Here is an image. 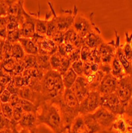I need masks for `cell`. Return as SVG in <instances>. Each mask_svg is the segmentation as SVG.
I'll list each match as a JSON object with an SVG mask.
<instances>
[{"label": "cell", "mask_w": 132, "mask_h": 133, "mask_svg": "<svg viewBox=\"0 0 132 133\" xmlns=\"http://www.w3.org/2000/svg\"><path fill=\"white\" fill-rule=\"evenodd\" d=\"M38 125L45 124L49 127L53 133H67L59 108L49 102L42 103L38 109Z\"/></svg>", "instance_id": "1"}, {"label": "cell", "mask_w": 132, "mask_h": 133, "mask_svg": "<svg viewBox=\"0 0 132 133\" xmlns=\"http://www.w3.org/2000/svg\"><path fill=\"white\" fill-rule=\"evenodd\" d=\"M53 104L59 108L64 124L68 130L74 119L80 116V102L77 96L71 89H65L62 97L55 101Z\"/></svg>", "instance_id": "2"}, {"label": "cell", "mask_w": 132, "mask_h": 133, "mask_svg": "<svg viewBox=\"0 0 132 133\" xmlns=\"http://www.w3.org/2000/svg\"><path fill=\"white\" fill-rule=\"evenodd\" d=\"M65 90L62 77L57 71L51 69L44 75L41 80V94L45 102L53 104L62 97Z\"/></svg>", "instance_id": "3"}, {"label": "cell", "mask_w": 132, "mask_h": 133, "mask_svg": "<svg viewBox=\"0 0 132 133\" xmlns=\"http://www.w3.org/2000/svg\"><path fill=\"white\" fill-rule=\"evenodd\" d=\"M93 17V12H92L88 16H86L84 14H77L72 28L75 30V32L80 37L84 38L94 27L96 26L94 22Z\"/></svg>", "instance_id": "4"}, {"label": "cell", "mask_w": 132, "mask_h": 133, "mask_svg": "<svg viewBox=\"0 0 132 133\" xmlns=\"http://www.w3.org/2000/svg\"><path fill=\"white\" fill-rule=\"evenodd\" d=\"M78 14V8L75 5L73 10H64L60 8V14L56 15L57 30L59 32H66L73 27L74 19Z\"/></svg>", "instance_id": "5"}, {"label": "cell", "mask_w": 132, "mask_h": 133, "mask_svg": "<svg viewBox=\"0 0 132 133\" xmlns=\"http://www.w3.org/2000/svg\"><path fill=\"white\" fill-rule=\"evenodd\" d=\"M100 107L104 108L115 116H122L125 113L126 105L118 97L115 92L101 96Z\"/></svg>", "instance_id": "6"}, {"label": "cell", "mask_w": 132, "mask_h": 133, "mask_svg": "<svg viewBox=\"0 0 132 133\" xmlns=\"http://www.w3.org/2000/svg\"><path fill=\"white\" fill-rule=\"evenodd\" d=\"M101 95L96 91H91L80 103V115L84 116L95 112L100 107Z\"/></svg>", "instance_id": "7"}, {"label": "cell", "mask_w": 132, "mask_h": 133, "mask_svg": "<svg viewBox=\"0 0 132 133\" xmlns=\"http://www.w3.org/2000/svg\"><path fill=\"white\" fill-rule=\"evenodd\" d=\"M94 119L102 128L103 131H112L114 122L117 118V116L114 115L111 112L107 111L103 107H100L95 112L92 113Z\"/></svg>", "instance_id": "8"}, {"label": "cell", "mask_w": 132, "mask_h": 133, "mask_svg": "<svg viewBox=\"0 0 132 133\" xmlns=\"http://www.w3.org/2000/svg\"><path fill=\"white\" fill-rule=\"evenodd\" d=\"M115 94L125 105L127 104L132 98V75H127L118 80Z\"/></svg>", "instance_id": "9"}, {"label": "cell", "mask_w": 132, "mask_h": 133, "mask_svg": "<svg viewBox=\"0 0 132 133\" xmlns=\"http://www.w3.org/2000/svg\"><path fill=\"white\" fill-rule=\"evenodd\" d=\"M115 50L116 46L115 39L108 42H104L97 48V50L100 56L102 65H111V62L115 55Z\"/></svg>", "instance_id": "10"}, {"label": "cell", "mask_w": 132, "mask_h": 133, "mask_svg": "<svg viewBox=\"0 0 132 133\" xmlns=\"http://www.w3.org/2000/svg\"><path fill=\"white\" fill-rule=\"evenodd\" d=\"M118 84V79L113 77L111 74H106L102 79L100 84L96 89V91L101 95L105 96L115 92Z\"/></svg>", "instance_id": "11"}, {"label": "cell", "mask_w": 132, "mask_h": 133, "mask_svg": "<svg viewBox=\"0 0 132 133\" xmlns=\"http://www.w3.org/2000/svg\"><path fill=\"white\" fill-rule=\"evenodd\" d=\"M71 90L73 92V93L77 96V98L80 103L91 92L87 80L85 77H78L75 84L71 88Z\"/></svg>", "instance_id": "12"}, {"label": "cell", "mask_w": 132, "mask_h": 133, "mask_svg": "<svg viewBox=\"0 0 132 133\" xmlns=\"http://www.w3.org/2000/svg\"><path fill=\"white\" fill-rule=\"evenodd\" d=\"M36 15L30 14L25 10L24 11V22L20 26L22 32V37L26 38H31L35 34L34 18Z\"/></svg>", "instance_id": "13"}, {"label": "cell", "mask_w": 132, "mask_h": 133, "mask_svg": "<svg viewBox=\"0 0 132 133\" xmlns=\"http://www.w3.org/2000/svg\"><path fill=\"white\" fill-rule=\"evenodd\" d=\"M115 55L117 56L119 62L122 64L127 75H132V63L130 62L125 57L123 52V45L120 43V36H119L118 31L115 30Z\"/></svg>", "instance_id": "14"}, {"label": "cell", "mask_w": 132, "mask_h": 133, "mask_svg": "<svg viewBox=\"0 0 132 133\" xmlns=\"http://www.w3.org/2000/svg\"><path fill=\"white\" fill-rule=\"evenodd\" d=\"M18 126H20L22 129L28 130L30 133H37L38 127L37 114L25 112L19 120Z\"/></svg>", "instance_id": "15"}, {"label": "cell", "mask_w": 132, "mask_h": 133, "mask_svg": "<svg viewBox=\"0 0 132 133\" xmlns=\"http://www.w3.org/2000/svg\"><path fill=\"white\" fill-rule=\"evenodd\" d=\"M84 42H85V45L89 47L90 49H97L102 43L104 42L101 35V31L97 26L94 27L84 38Z\"/></svg>", "instance_id": "16"}, {"label": "cell", "mask_w": 132, "mask_h": 133, "mask_svg": "<svg viewBox=\"0 0 132 133\" xmlns=\"http://www.w3.org/2000/svg\"><path fill=\"white\" fill-rule=\"evenodd\" d=\"M113 129L118 133H131L132 119L127 116H124V115L117 116V118L112 126V130Z\"/></svg>", "instance_id": "17"}, {"label": "cell", "mask_w": 132, "mask_h": 133, "mask_svg": "<svg viewBox=\"0 0 132 133\" xmlns=\"http://www.w3.org/2000/svg\"><path fill=\"white\" fill-rule=\"evenodd\" d=\"M37 47L38 50V54L52 56L53 54H56L58 49V46L56 43L50 38L45 37L41 42L37 44Z\"/></svg>", "instance_id": "18"}, {"label": "cell", "mask_w": 132, "mask_h": 133, "mask_svg": "<svg viewBox=\"0 0 132 133\" xmlns=\"http://www.w3.org/2000/svg\"><path fill=\"white\" fill-rule=\"evenodd\" d=\"M111 74L118 80H120L127 76L126 72L116 55H115L111 62Z\"/></svg>", "instance_id": "19"}, {"label": "cell", "mask_w": 132, "mask_h": 133, "mask_svg": "<svg viewBox=\"0 0 132 133\" xmlns=\"http://www.w3.org/2000/svg\"><path fill=\"white\" fill-rule=\"evenodd\" d=\"M83 117H84V119H85L86 130L88 131V133H100L103 131L102 128L94 119L92 114L84 115Z\"/></svg>", "instance_id": "20"}, {"label": "cell", "mask_w": 132, "mask_h": 133, "mask_svg": "<svg viewBox=\"0 0 132 133\" xmlns=\"http://www.w3.org/2000/svg\"><path fill=\"white\" fill-rule=\"evenodd\" d=\"M18 42L21 44L22 49H23V50H24V52H25L26 54L37 55L38 54V47L33 42L31 38H20Z\"/></svg>", "instance_id": "21"}, {"label": "cell", "mask_w": 132, "mask_h": 133, "mask_svg": "<svg viewBox=\"0 0 132 133\" xmlns=\"http://www.w3.org/2000/svg\"><path fill=\"white\" fill-rule=\"evenodd\" d=\"M104 76H105V74L102 71L99 70L98 72H95V74H92L89 75L88 77H85L91 91L96 90L97 87L99 86V84H100V82Z\"/></svg>", "instance_id": "22"}, {"label": "cell", "mask_w": 132, "mask_h": 133, "mask_svg": "<svg viewBox=\"0 0 132 133\" xmlns=\"http://www.w3.org/2000/svg\"><path fill=\"white\" fill-rule=\"evenodd\" d=\"M61 77H62L63 84L65 89H71V88L75 84L77 79L78 78V76L72 68H70Z\"/></svg>", "instance_id": "23"}, {"label": "cell", "mask_w": 132, "mask_h": 133, "mask_svg": "<svg viewBox=\"0 0 132 133\" xmlns=\"http://www.w3.org/2000/svg\"><path fill=\"white\" fill-rule=\"evenodd\" d=\"M47 21L48 17L45 15V19H41L39 15H36L34 18V26H35V33L41 36L46 37L47 34Z\"/></svg>", "instance_id": "24"}, {"label": "cell", "mask_w": 132, "mask_h": 133, "mask_svg": "<svg viewBox=\"0 0 132 133\" xmlns=\"http://www.w3.org/2000/svg\"><path fill=\"white\" fill-rule=\"evenodd\" d=\"M50 56L38 54L36 55V62H37V67L41 69L45 74L48 71L51 70V66L50 63Z\"/></svg>", "instance_id": "25"}, {"label": "cell", "mask_w": 132, "mask_h": 133, "mask_svg": "<svg viewBox=\"0 0 132 133\" xmlns=\"http://www.w3.org/2000/svg\"><path fill=\"white\" fill-rule=\"evenodd\" d=\"M125 44L123 45V52L125 57L132 63V32L125 33Z\"/></svg>", "instance_id": "26"}, {"label": "cell", "mask_w": 132, "mask_h": 133, "mask_svg": "<svg viewBox=\"0 0 132 133\" xmlns=\"http://www.w3.org/2000/svg\"><path fill=\"white\" fill-rule=\"evenodd\" d=\"M85 130H86L85 119H84L83 116L80 115L74 119L68 131V133H80Z\"/></svg>", "instance_id": "27"}, {"label": "cell", "mask_w": 132, "mask_h": 133, "mask_svg": "<svg viewBox=\"0 0 132 133\" xmlns=\"http://www.w3.org/2000/svg\"><path fill=\"white\" fill-rule=\"evenodd\" d=\"M15 65H16V60L13 58H8V59H4L3 62L0 63V68L5 72H8L12 77H14V71L15 69Z\"/></svg>", "instance_id": "28"}, {"label": "cell", "mask_w": 132, "mask_h": 133, "mask_svg": "<svg viewBox=\"0 0 132 133\" xmlns=\"http://www.w3.org/2000/svg\"><path fill=\"white\" fill-rule=\"evenodd\" d=\"M100 70V65L94 63L91 61L84 62V72L83 77H87L89 75L95 74Z\"/></svg>", "instance_id": "29"}, {"label": "cell", "mask_w": 132, "mask_h": 133, "mask_svg": "<svg viewBox=\"0 0 132 133\" xmlns=\"http://www.w3.org/2000/svg\"><path fill=\"white\" fill-rule=\"evenodd\" d=\"M26 54L24 52L22 47L19 42H15L12 44V51H11V57L16 60V61H21L23 60Z\"/></svg>", "instance_id": "30"}, {"label": "cell", "mask_w": 132, "mask_h": 133, "mask_svg": "<svg viewBox=\"0 0 132 133\" xmlns=\"http://www.w3.org/2000/svg\"><path fill=\"white\" fill-rule=\"evenodd\" d=\"M18 105L22 108L24 112H30V113H35V114L38 113V108L33 103H32L29 101H26V100H24V99L21 98Z\"/></svg>", "instance_id": "31"}, {"label": "cell", "mask_w": 132, "mask_h": 133, "mask_svg": "<svg viewBox=\"0 0 132 133\" xmlns=\"http://www.w3.org/2000/svg\"><path fill=\"white\" fill-rule=\"evenodd\" d=\"M79 37L80 36L75 32V30L73 28H70L64 34V43L72 44L73 45Z\"/></svg>", "instance_id": "32"}, {"label": "cell", "mask_w": 132, "mask_h": 133, "mask_svg": "<svg viewBox=\"0 0 132 133\" xmlns=\"http://www.w3.org/2000/svg\"><path fill=\"white\" fill-rule=\"evenodd\" d=\"M61 62H62V57L60 56L57 53L53 54L50 57V63L51 69L53 70L57 71L61 65Z\"/></svg>", "instance_id": "33"}, {"label": "cell", "mask_w": 132, "mask_h": 133, "mask_svg": "<svg viewBox=\"0 0 132 133\" xmlns=\"http://www.w3.org/2000/svg\"><path fill=\"white\" fill-rule=\"evenodd\" d=\"M22 32L20 28L14 30V31H11V32H7V36H6V41L10 43H15V42H18L20 38H22Z\"/></svg>", "instance_id": "34"}, {"label": "cell", "mask_w": 132, "mask_h": 133, "mask_svg": "<svg viewBox=\"0 0 132 133\" xmlns=\"http://www.w3.org/2000/svg\"><path fill=\"white\" fill-rule=\"evenodd\" d=\"M7 18H8V22L6 25L7 32L14 31L20 28V23L16 18L10 17V16H7Z\"/></svg>", "instance_id": "35"}, {"label": "cell", "mask_w": 132, "mask_h": 133, "mask_svg": "<svg viewBox=\"0 0 132 133\" xmlns=\"http://www.w3.org/2000/svg\"><path fill=\"white\" fill-rule=\"evenodd\" d=\"M8 22L7 16L0 17V38L6 40L7 36V30H6V25Z\"/></svg>", "instance_id": "36"}, {"label": "cell", "mask_w": 132, "mask_h": 133, "mask_svg": "<svg viewBox=\"0 0 132 133\" xmlns=\"http://www.w3.org/2000/svg\"><path fill=\"white\" fill-rule=\"evenodd\" d=\"M22 61L24 62V65H25L26 69L37 66V62H36V55L26 54Z\"/></svg>", "instance_id": "37"}, {"label": "cell", "mask_w": 132, "mask_h": 133, "mask_svg": "<svg viewBox=\"0 0 132 133\" xmlns=\"http://www.w3.org/2000/svg\"><path fill=\"white\" fill-rule=\"evenodd\" d=\"M71 68L76 72L78 77H83V72H84V62L81 60H78L72 63Z\"/></svg>", "instance_id": "38"}, {"label": "cell", "mask_w": 132, "mask_h": 133, "mask_svg": "<svg viewBox=\"0 0 132 133\" xmlns=\"http://www.w3.org/2000/svg\"><path fill=\"white\" fill-rule=\"evenodd\" d=\"M24 113H25V112H24L23 109L19 105H17V106L14 107L13 108V118H12L11 121L14 122V123L18 124L19 120L22 119Z\"/></svg>", "instance_id": "39"}, {"label": "cell", "mask_w": 132, "mask_h": 133, "mask_svg": "<svg viewBox=\"0 0 132 133\" xmlns=\"http://www.w3.org/2000/svg\"><path fill=\"white\" fill-rule=\"evenodd\" d=\"M71 65H72V62L68 57H62L61 65V66H60L59 69L57 70V72L62 76L71 68Z\"/></svg>", "instance_id": "40"}, {"label": "cell", "mask_w": 132, "mask_h": 133, "mask_svg": "<svg viewBox=\"0 0 132 133\" xmlns=\"http://www.w3.org/2000/svg\"><path fill=\"white\" fill-rule=\"evenodd\" d=\"M1 112L6 118H7L11 121L12 118H13V107H12L9 103L3 104Z\"/></svg>", "instance_id": "41"}, {"label": "cell", "mask_w": 132, "mask_h": 133, "mask_svg": "<svg viewBox=\"0 0 132 133\" xmlns=\"http://www.w3.org/2000/svg\"><path fill=\"white\" fill-rule=\"evenodd\" d=\"M12 79H13V77L0 68V83L3 84L4 86H6L12 81Z\"/></svg>", "instance_id": "42"}, {"label": "cell", "mask_w": 132, "mask_h": 133, "mask_svg": "<svg viewBox=\"0 0 132 133\" xmlns=\"http://www.w3.org/2000/svg\"><path fill=\"white\" fill-rule=\"evenodd\" d=\"M92 49H90L87 45H84L80 49V60L83 62H86L89 59Z\"/></svg>", "instance_id": "43"}, {"label": "cell", "mask_w": 132, "mask_h": 133, "mask_svg": "<svg viewBox=\"0 0 132 133\" xmlns=\"http://www.w3.org/2000/svg\"><path fill=\"white\" fill-rule=\"evenodd\" d=\"M12 44L8 42H5L4 46H3V57L4 59L12 58L11 57V51H12Z\"/></svg>", "instance_id": "44"}, {"label": "cell", "mask_w": 132, "mask_h": 133, "mask_svg": "<svg viewBox=\"0 0 132 133\" xmlns=\"http://www.w3.org/2000/svg\"><path fill=\"white\" fill-rule=\"evenodd\" d=\"M25 69H26L25 65H24V62L22 60H21V61H16L15 69L14 71V77L18 76V75H22L23 72L25 71Z\"/></svg>", "instance_id": "45"}, {"label": "cell", "mask_w": 132, "mask_h": 133, "mask_svg": "<svg viewBox=\"0 0 132 133\" xmlns=\"http://www.w3.org/2000/svg\"><path fill=\"white\" fill-rule=\"evenodd\" d=\"M10 1L8 0H0V17L7 15V10Z\"/></svg>", "instance_id": "46"}, {"label": "cell", "mask_w": 132, "mask_h": 133, "mask_svg": "<svg viewBox=\"0 0 132 133\" xmlns=\"http://www.w3.org/2000/svg\"><path fill=\"white\" fill-rule=\"evenodd\" d=\"M80 49H81V48H79V49H75L73 52L68 55L67 57L70 60L72 63L76 62V61H78V60L80 59Z\"/></svg>", "instance_id": "47"}, {"label": "cell", "mask_w": 132, "mask_h": 133, "mask_svg": "<svg viewBox=\"0 0 132 133\" xmlns=\"http://www.w3.org/2000/svg\"><path fill=\"white\" fill-rule=\"evenodd\" d=\"M10 128V120L6 118L2 112H0V130Z\"/></svg>", "instance_id": "48"}, {"label": "cell", "mask_w": 132, "mask_h": 133, "mask_svg": "<svg viewBox=\"0 0 132 133\" xmlns=\"http://www.w3.org/2000/svg\"><path fill=\"white\" fill-rule=\"evenodd\" d=\"M64 34L63 32H57L52 38V40L56 43V45L58 46L64 43Z\"/></svg>", "instance_id": "49"}, {"label": "cell", "mask_w": 132, "mask_h": 133, "mask_svg": "<svg viewBox=\"0 0 132 133\" xmlns=\"http://www.w3.org/2000/svg\"><path fill=\"white\" fill-rule=\"evenodd\" d=\"M6 89L7 91H9L11 93V95L12 94H18V90H19V89L17 88V86L15 85V84L14 83L13 79H12V81L6 86Z\"/></svg>", "instance_id": "50"}, {"label": "cell", "mask_w": 132, "mask_h": 133, "mask_svg": "<svg viewBox=\"0 0 132 133\" xmlns=\"http://www.w3.org/2000/svg\"><path fill=\"white\" fill-rule=\"evenodd\" d=\"M10 96H11V93L7 91L6 89H5L2 94L0 95V101H1L3 104H6L9 103L10 99Z\"/></svg>", "instance_id": "51"}, {"label": "cell", "mask_w": 132, "mask_h": 133, "mask_svg": "<svg viewBox=\"0 0 132 133\" xmlns=\"http://www.w3.org/2000/svg\"><path fill=\"white\" fill-rule=\"evenodd\" d=\"M20 96H18V94H12L10 96V99L9 101V104L12 106V107H15L17 105H18L19 101H20Z\"/></svg>", "instance_id": "52"}, {"label": "cell", "mask_w": 132, "mask_h": 133, "mask_svg": "<svg viewBox=\"0 0 132 133\" xmlns=\"http://www.w3.org/2000/svg\"><path fill=\"white\" fill-rule=\"evenodd\" d=\"M125 116H127L128 118L132 119V98L129 101L125 107Z\"/></svg>", "instance_id": "53"}, {"label": "cell", "mask_w": 132, "mask_h": 133, "mask_svg": "<svg viewBox=\"0 0 132 133\" xmlns=\"http://www.w3.org/2000/svg\"><path fill=\"white\" fill-rule=\"evenodd\" d=\"M17 126H18L17 123H14V122L10 121V128L12 130V133H30V131L28 130L22 129V128L21 131H18L17 128Z\"/></svg>", "instance_id": "54"}, {"label": "cell", "mask_w": 132, "mask_h": 133, "mask_svg": "<svg viewBox=\"0 0 132 133\" xmlns=\"http://www.w3.org/2000/svg\"><path fill=\"white\" fill-rule=\"evenodd\" d=\"M6 40L0 38V63L3 62V46L5 44Z\"/></svg>", "instance_id": "55"}, {"label": "cell", "mask_w": 132, "mask_h": 133, "mask_svg": "<svg viewBox=\"0 0 132 133\" xmlns=\"http://www.w3.org/2000/svg\"><path fill=\"white\" fill-rule=\"evenodd\" d=\"M0 133H12V130H11V128L2 129V130H0Z\"/></svg>", "instance_id": "56"}, {"label": "cell", "mask_w": 132, "mask_h": 133, "mask_svg": "<svg viewBox=\"0 0 132 133\" xmlns=\"http://www.w3.org/2000/svg\"><path fill=\"white\" fill-rule=\"evenodd\" d=\"M6 89V86H4L3 84H2L1 83H0V95L2 94V92Z\"/></svg>", "instance_id": "57"}, {"label": "cell", "mask_w": 132, "mask_h": 133, "mask_svg": "<svg viewBox=\"0 0 132 133\" xmlns=\"http://www.w3.org/2000/svg\"><path fill=\"white\" fill-rule=\"evenodd\" d=\"M2 107H3V103L0 101V112H1V111H2Z\"/></svg>", "instance_id": "58"}, {"label": "cell", "mask_w": 132, "mask_h": 133, "mask_svg": "<svg viewBox=\"0 0 132 133\" xmlns=\"http://www.w3.org/2000/svg\"><path fill=\"white\" fill-rule=\"evenodd\" d=\"M67 133H68V131H67Z\"/></svg>", "instance_id": "59"}]
</instances>
